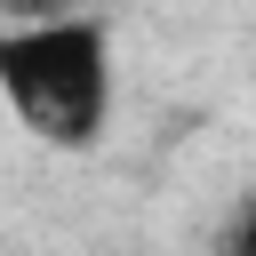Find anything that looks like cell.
<instances>
[{
  "mask_svg": "<svg viewBox=\"0 0 256 256\" xmlns=\"http://www.w3.org/2000/svg\"><path fill=\"white\" fill-rule=\"evenodd\" d=\"M112 16H0V104L48 152H96L112 128Z\"/></svg>",
  "mask_w": 256,
  "mask_h": 256,
  "instance_id": "6da1fadb",
  "label": "cell"
},
{
  "mask_svg": "<svg viewBox=\"0 0 256 256\" xmlns=\"http://www.w3.org/2000/svg\"><path fill=\"white\" fill-rule=\"evenodd\" d=\"M224 248H232V256H256V192L232 208V224H224Z\"/></svg>",
  "mask_w": 256,
  "mask_h": 256,
  "instance_id": "7a4b0ae2",
  "label": "cell"
},
{
  "mask_svg": "<svg viewBox=\"0 0 256 256\" xmlns=\"http://www.w3.org/2000/svg\"><path fill=\"white\" fill-rule=\"evenodd\" d=\"M64 8H80V0H0V16H64Z\"/></svg>",
  "mask_w": 256,
  "mask_h": 256,
  "instance_id": "3957f363",
  "label": "cell"
}]
</instances>
